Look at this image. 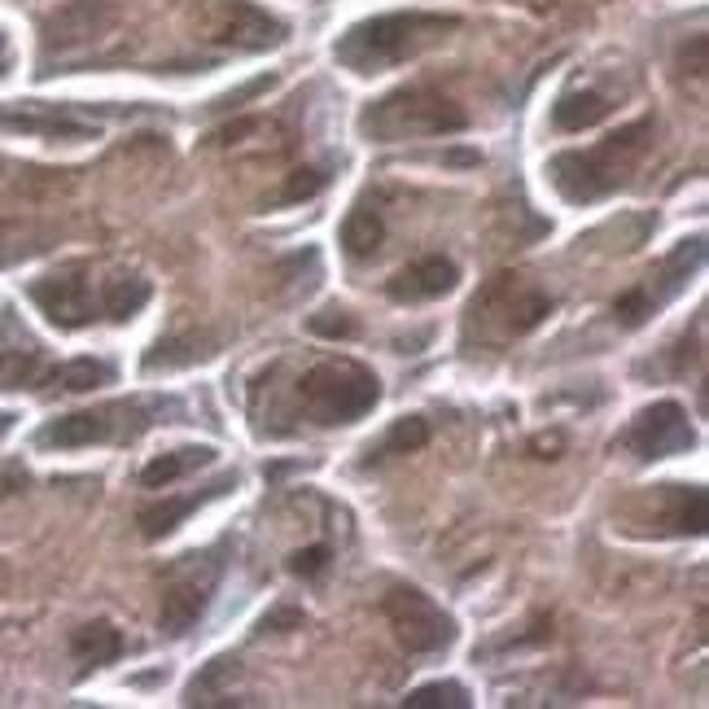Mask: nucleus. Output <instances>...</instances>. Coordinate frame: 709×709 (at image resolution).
I'll return each instance as SVG.
<instances>
[{
    "mask_svg": "<svg viewBox=\"0 0 709 709\" xmlns=\"http://www.w3.org/2000/svg\"><path fill=\"white\" fill-rule=\"evenodd\" d=\"M461 22L452 13H381L368 22H354L334 44V57L354 75H377L385 66H399V62L434 49Z\"/></svg>",
    "mask_w": 709,
    "mask_h": 709,
    "instance_id": "nucleus-1",
    "label": "nucleus"
},
{
    "mask_svg": "<svg viewBox=\"0 0 709 709\" xmlns=\"http://www.w3.org/2000/svg\"><path fill=\"white\" fill-rule=\"evenodd\" d=\"M653 118H635L631 127H617L613 136H604L595 149H565L552 158L548 176L557 184V193L574 207H588V202H600L609 198L626 176L631 167L639 162L644 145L653 140Z\"/></svg>",
    "mask_w": 709,
    "mask_h": 709,
    "instance_id": "nucleus-2",
    "label": "nucleus"
},
{
    "mask_svg": "<svg viewBox=\"0 0 709 709\" xmlns=\"http://www.w3.org/2000/svg\"><path fill=\"white\" fill-rule=\"evenodd\" d=\"M465 127H469V115L452 97H443L438 88H425V84L399 88L359 115V131L377 145L416 140V136H456Z\"/></svg>",
    "mask_w": 709,
    "mask_h": 709,
    "instance_id": "nucleus-3",
    "label": "nucleus"
},
{
    "mask_svg": "<svg viewBox=\"0 0 709 709\" xmlns=\"http://www.w3.org/2000/svg\"><path fill=\"white\" fill-rule=\"evenodd\" d=\"M548 311H552V298L543 289H535L517 272H499L469 298L465 338L469 342L473 338L477 342H512V338H526Z\"/></svg>",
    "mask_w": 709,
    "mask_h": 709,
    "instance_id": "nucleus-4",
    "label": "nucleus"
},
{
    "mask_svg": "<svg viewBox=\"0 0 709 709\" xmlns=\"http://www.w3.org/2000/svg\"><path fill=\"white\" fill-rule=\"evenodd\" d=\"M381 403V381L354 359H325L298 377V408L316 425H354Z\"/></svg>",
    "mask_w": 709,
    "mask_h": 709,
    "instance_id": "nucleus-5",
    "label": "nucleus"
},
{
    "mask_svg": "<svg viewBox=\"0 0 709 709\" xmlns=\"http://www.w3.org/2000/svg\"><path fill=\"white\" fill-rule=\"evenodd\" d=\"M381 613L390 622V631L399 635V644L408 653H443L452 639H456V622L416 588H394L385 600H381Z\"/></svg>",
    "mask_w": 709,
    "mask_h": 709,
    "instance_id": "nucleus-6",
    "label": "nucleus"
},
{
    "mask_svg": "<svg viewBox=\"0 0 709 709\" xmlns=\"http://www.w3.org/2000/svg\"><path fill=\"white\" fill-rule=\"evenodd\" d=\"M220 583V561L211 557H184V565L171 574V583L162 588V609H158V626L167 635H189L207 604H211V591Z\"/></svg>",
    "mask_w": 709,
    "mask_h": 709,
    "instance_id": "nucleus-7",
    "label": "nucleus"
},
{
    "mask_svg": "<svg viewBox=\"0 0 709 709\" xmlns=\"http://www.w3.org/2000/svg\"><path fill=\"white\" fill-rule=\"evenodd\" d=\"M701 245H706L701 236L684 241V245H679V250H675V254L666 258V267L657 272V281L648 276L653 285H635L631 294H622V298L613 303V316H617V325L635 329V325H644V320H648V316H653L657 307H666V303H670V298H675V294L684 289L688 272H692V267H697V263L706 258V250H701Z\"/></svg>",
    "mask_w": 709,
    "mask_h": 709,
    "instance_id": "nucleus-8",
    "label": "nucleus"
},
{
    "mask_svg": "<svg viewBox=\"0 0 709 709\" xmlns=\"http://www.w3.org/2000/svg\"><path fill=\"white\" fill-rule=\"evenodd\" d=\"M123 408H127V403L57 416V421H49V425L35 434V443H40V447L71 452V447H93V443H123V438H136L140 430H136V425H127V421H140L145 412H140V408H131V412H127V421H118V416H123Z\"/></svg>",
    "mask_w": 709,
    "mask_h": 709,
    "instance_id": "nucleus-9",
    "label": "nucleus"
},
{
    "mask_svg": "<svg viewBox=\"0 0 709 709\" xmlns=\"http://www.w3.org/2000/svg\"><path fill=\"white\" fill-rule=\"evenodd\" d=\"M207 31H211L207 40L241 49V53H258V49H272V44L285 40V22H276L272 13H263L250 0H211L207 4Z\"/></svg>",
    "mask_w": 709,
    "mask_h": 709,
    "instance_id": "nucleus-10",
    "label": "nucleus"
},
{
    "mask_svg": "<svg viewBox=\"0 0 709 709\" xmlns=\"http://www.w3.org/2000/svg\"><path fill=\"white\" fill-rule=\"evenodd\" d=\"M622 443L639 456V461H662V456H679V452H692L697 447V430L688 425V412L679 403H653L644 408L631 430L622 434Z\"/></svg>",
    "mask_w": 709,
    "mask_h": 709,
    "instance_id": "nucleus-11",
    "label": "nucleus"
},
{
    "mask_svg": "<svg viewBox=\"0 0 709 709\" xmlns=\"http://www.w3.org/2000/svg\"><path fill=\"white\" fill-rule=\"evenodd\" d=\"M31 303L57 325V329H84L97 307H93V289L84 281V267H66L57 276H44L31 285Z\"/></svg>",
    "mask_w": 709,
    "mask_h": 709,
    "instance_id": "nucleus-12",
    "label": "nucleus"
},
{
    "mask_svg": "<svg viewBox=\"0 0 709 709\" xmlns=\"http://www.w3.org/2000/svg\"><path fill=\"white\" fill-rule=\"evenodd\" d=\"M110 27H115V4H106V0H71L66 9H57L44 22V49L62 53V49H75V44H93Z\"/></svg>",
    "mask_w": 709,
    "mask_h": 709,
    "instance_id": "nucleus-13",
    "label": "nucleus"
},
{
    "mask_svg": "<svg viewBox=\"0 0 709 709\" xmlns=\"http://www.w3.org/2000/svg\"><path fill=\"white\" fill-rule=\"evenodd\" d=\"M0 329L9 342H0V390H31L49 377L44 351L31 342L27 329H18L13 311H0Z\"/></svg>",
    "mask_w": 709,
    "mask_h": 709,
    "instance_id": "nucleus-14",
    "label": "nucleus"
},
{
    "mask_svg": "<svg viewBox=\"0 0 709 709\" xmlns=\"http://www.w3.org/2000/svg\"><path fill=\"white\" fill-rule=\"evenodd\" d=\"M456 281H461V267H456L452 258H443V254H430V258L403 267V272L385 285V294H390L394 303H430V298L452 294Z\"/></svg>",
    "mask_w": 709,
    "mask_h": 709,
    "instance_id": "nucleus-15",
    "label": "nucleus"
},
{
    "mask_svg": "<svg viewBox=\"0 0 709 709\" xmlns=\"http://www.w3.org/2000/svg\"><path fill=\"white\" fill-rule=\"evenodd\" d=\"M229 486H233V477H220V482H211V486H202V490H193V495H176V499L145 504V508L136 512V526H140V535H145V539H162V535H171L189 512H198L202 504L220 499Z\"/></svg>",
    "mask_w": 709,
    "mask_h": 709,
    "instance_id": "nucleus-16",
    "label": "nucleus"
},
{
    "mask_svg": "<svg viewBox=\"0 0 709 709\" xmlns=\"http://www.w3.org/2000/svg\"><path fill=\"white\" fill-rule=\"evenodd\" d=\"M9 131H31V136H53V140H88L97 127L84 118L66 115V110H13L0 115Z\"/></svg>",
    "mask_w": 709,
    "mask_h": 709,
    "instance_id": "nucleus-17",
    "label": "nucleus"
},
{
    "mask_svg": "<svg viewBox=\"0 0 709 709\" xmlns=\"http://www.w3.org/2000/svg\"><path fill=\"white\" fill-rule=\"evenodd\" d=\"M666 517L662 526L670 535H706V490L701 486H666Z\"/></svg>",
    "mask_w": 709,
    "mask_h": 709,
    "instance_id": "nucleus-18",
    "label": "nucleus"
},
{
    "mask_svg": "<svg viewBox=\"0 0 709 709\" xmlns=\"http://www.w3.org/2000/svg\"><path fill=\"white\" fill-rule=\"evenodd\" d=\"M71 653L84 662V666H110L123 657V635H118L110 622H88V626H80L75 635H71Z\"/></svg>",
    "mask_w": 709,
    "mask_h": 709,
    "instance_id": "nucleus-19",
    "label": "nucleus"
},
{
    "mask_svg": "<svg viewBox=\"0 0 709 709\" xmlns=\"http://www.w3.org/2000/svg\"><path fill=\"white\" fill-rule=\"evenodd\" d=\"M430 443V421L425 416H403L385 430V438L377 447H368V465L377 461H390V456H408V452H421Z\"/></svg>",
    "mask_w": 709,
    "mask_h": 709,
    "instance_id": "nucleus-20",
    "label": "nucleus"
},
{
    "mask_svg": "<svg viewBox=\"0 0 709 709\" xmlns=\"http://www.w3.org/2000/svg\"><path fill=\"white\" fill-rule=\"evenodd\" d=\"M211 461H215L211 447H184V452H171V456L149 461L145 473H140V482H145L149 490H158V486H171V482H180L184 473L202 469V465H211Z\"/></svg>",
    "mask_w": 709,
    "mask_h": 709,
    "instance_id": "nucleus-21",
    "label": "nucleus"
},
{
    "mask_svg": "<svg viewBox=\"0 0 709 709\" xmlns=\"http://www.w3.org/2000/svg\"><path fill=\"white\" fill-rule=\"evenodd\" d=\"M44 381H49V385H57V390L84 394V390L110 385V381H115V368H110V363H102V359H75V363L49 368V377H44Z\"/></svg>",
    "mask_w": 709,
    "mask_h": 709,
    "instance_id": "nucleus-22",
    "label": "nucleus"
},
{
    "mask_svg": "<svg viewBox=\"0 0 709 709\" xmlns=\"http://www.w3.org/2000/svg\"><path fill=\"white\" fill-rule=\"evenodd\" d=\"M145 303H149V281H140V276H115L102 289V311L110 320H131Z\"/></svg>",
    "mask_w": 709,
    "mask_h": 709,
    "instance_id": "nucleus-23",
    "label": "nucleus"
},
{
    "mask_svg": "<svg viewBox=\"0 0 709 709\" xmlns=\"http://www.w3.org/2000/svg\"><path fill=\"white\" fill-rule=\"evenodd\" d=\"M604 115H609V102H604L600 93H570V97L557 102L552 123H557L561 131H583V127H595Z\"/></svg>",
    "mask_w": 709,
    "mask_h": 709,
    "instance_id": "nucleus-24",
    "label": "nucleus"
},
{
    "mask_svg": "<svg viewBox=\"0 0 709 709\" xmlns=\"http://www.w3.org/2000/svg\"><path fill=\"white\" fill-rule=\"evenodd\" d=\"M381 241H385V224H381L377 211H363V207H359V211L347 215V224H342V245H347V254L368 258V254L381 250Z\"/></svg>",
    "mask_w": 709,
    "mask_h": 709,
    "instance_id": "nucleus-25",
    "label": "nucleus"
},
{
    "mask_svg": "<svg viewBox=\"0 0 709 709\" xmlns=\"http://www.w3.org/2000/svg\"><path fill=\"white\" fill-rule=\"evenodd\" d=\"M236 675V662L229 657H220V662H211L193 684H189V692H184V701L189 706H224L229 701V692H224V684Z\"/></svg>",
    "mask_w": 709,
    "mask_h": 709,
    "instance_id": "nucleus-26",
    "label": "nucleus"
},
{
    "mask_svg": "<svg viewBox=\"0 0 709 709\" xmlns=\"http://www.w3.org/2000/svg\"><path fill=\"white\" fill-rule=\"evenodd\" d=\"M408 709H465L469 706V688L465 684H425L416 692H408Z\"/></svg>",
    "mask_w": 709,
    "mask_h": 709,
    "instance_id": "nucleus-27",
    "label": "nucleus"
},
{
    "mask_svg": "<svg viewBox=\"0 0 709 709\" xmlns=\"http://www.w3.org/2000/svg\"><path fill=\"white\" fill-rule=\"evenodd\" d=\"M325 184H329V176H325L320 167H298V171H289V180L281 184L276 202H307V198H316Z\"/></svg>",
    "mask_w": 709,
    "mask_h": 709,
    "instance_id": "nucleus-28",
    "label": "nucleus"
},
{
    "mask_svg": "<svg viewBox=\"0 0 709 709\" xmlns=\"http://www.w3.org/2000/svg\"><path fill=\"white\" fill-rule=\"evenodd\" d=\"M307 329L316 338H354V320L347 311H320V316L307 320Z\"/></svg>",
    "mask_w": 709,
    "mask_h": 709,
    "instance_id": "nucleus-29",
    "label": "nucleus"
},
{
    "mask_svg": "<svg viewBox=\"0 0 709 709\" xmlns=\"http://www.w3.org/2000/svg\"><path fill=\"white\" fill-rule=\"evenodd\" d=\"M325 565H329V548H307V552H294V557H289V570H294L298 579H316Z\"/></svg>",
    "mask_w": 709,
    "mask_h": 709,
    "instance_id": "nucleus-30",
    "label": "nucleus"
},
{
    "mask_svg": "<svg viewBox=\"0 0 709 709\" xmlns=\"http://www.w3.org/2000/svg\"><path fill=\"white\" fill-rule=\"evenodd\" d=\"M303 626V609H289V604H281V609H272L263 622H258V631L267 635V631H298Z\"/></svg>",
    "mask_w": 709,
    "mask_h": 709,
    "instance_id": "nucleus-31",
    "label": "nucleus"
},
{
    "mask_svg": "<svg viewBox=\"0 0 709 709\" xmlns=\"http://www.w3.org/2000/svg\"><path fill=\"white\" fill-rule=\"evenodd\" d=\"M272 84H276V80H272V75H258V80H254V84H245V88H236V93H229V97H224V102H220V110H236V106H245V102H250V97H258V93H267V88H272Z\"/></svg>",
    "mask_w": 709,
    "mask_h": 709,
    "instance_id": "nucleus-32",
    "label": "nucleus"
},
{
    "mask_svg": "<svg viewBox=\"0 0 709 709\" xmlns=\"http://www.w3.org/2000/svg\"><path fill=\"white\" fill-rule=\"evenodd\" d=\"M0 44H4V40H0Z\"/></svg>",
    "mask_w": 709,
    "mask_h": 709,
    "instance_id": "nucleus-33",
    "label": "nucleus"
}]
</instances>
